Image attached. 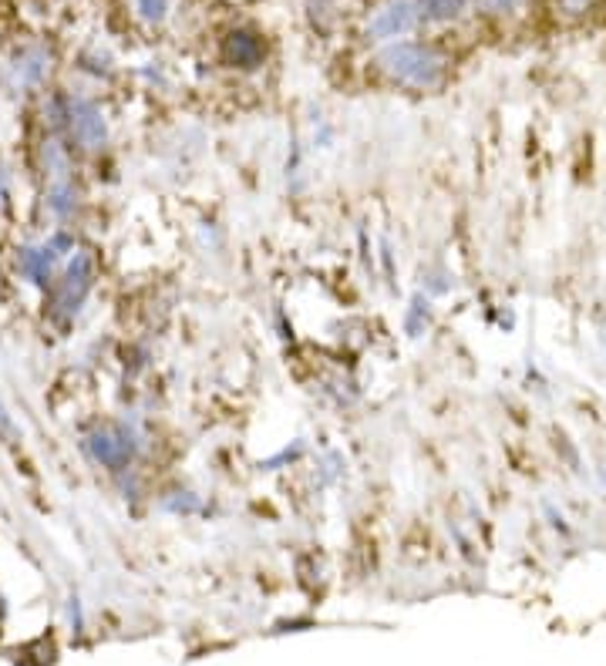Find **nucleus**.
I'll return each instance as SVG.
<instances>
[{
  "label": "nucleus",
  "instance_id": "0eeeda50",
  "mask_svg": "<svg viewBox=\"0 0 606 666\" xmlns=\"http://www.w3.org/2000/svg\"><path fill=\"white\" fill-rule=\"evenodd\" d=\"M51 263H54V246L44 249H27L21 256V270L31 276L34 283H44L51 276Z\"/></svg>",
  "mask_w": 606,
  "mask_h": 666
},
{
  "label": "nucleus",
  "instance_id": "1a4fd4ad",
  "mask_svg": "<svg viewBox=\"0 0 606 666\" xmlns=\"http://www.w3.org/2000/svg\"><path fill=\"white\" fill-rule=\"evenodd\" d=\"M139 11L145 21L155 24V21H162L165 11H169V0H139Z\"/></svg>",
  "mask_w": 606,
  "mask_h": 666
},
{
  "label": "nucleus",
  "instance_id": "6e6552de",
  "mask_svg": "<svg viewBox=\"0 0 606 666\" xmlns=\"http://www.w3.org/2000/svg\"><path fill=\"white\" fill-rule=\"evenodd\" d=\"M468 7V0H425V14L431 21H455L462 17Z\"/></svg>",
  "mask_w": 606,
  "mask_h": 666
},
{
  "label": "nucleus",
  "instance_id": "39448f33",
  "mask_svg": "<svg viewBox=\"0 0 606 666\" xmlns=\"http://www.w3.org/2000/svg\"><path fill=\"white\" fill-rule=\"evenodd\" d=\"M91 290V256L81 253L75 263H71L68 276H64L61 290H58V307L61 310H78V303L85 300V293Z\"/></svg>",
  "mask_w": 606,
  "mask_h": 666
},
{
  "label": "nucleus",
  "instance_id": "423d86ee",
  "mask_svg": "<svg viewBox=\"0 0 606 666\" xmlns=\"http://www.w3.org/2000/svg\"><path fill=\"white\" fill-rule=\"evenodd\" d=\"M223 58L233 68H256L263 61V41L250 31H233L223 44Z\"/></svg>",
  "mask_w": 606,
  "mask_h": 666
},
{
  "label": "nucleus",
  "instance_id": "f03ea898",
  "mask_svg": "<svg viewBox=\"0 0 606 666\" xmlns=\"http://www.w3.org/2000/svg\"><path fill=\"white\" fill-rule=\"evenodd\" d=\"M418 24V7L415 0H391L388 7H381L367 24V37L371 41H391V37L408 34Z\"/></svg>",
  "mask_w": 606,
  "mask_h": 666
},
{
  "label": "nucleus",
  "instance_id": "7ed1b4c3",
  "mask_svg": "<svg viewBox=\"0 0 606 666\" xmlns=\"http://www.w3.org/2000/svg\"><path fill=\"white\" fill-rule=\"evenodd\" d=\"M88 448H91V455L101 461V465L118 471V468H125L128 461H132L135 444H132V434L122 431V428H101V431L91 434Z\"/></svg>",
  "mask_w": 606,
  "mask_h": 666
},
{
  "label": "nucleus",
  "instance_id": "9b49d317",
  "mask_svg": "<svg viewBox=\"0 0 606 666\" xmlns=\"http://www.w3.org/2000/svg\"><path fill=\"white\" fill-rule=\"evenodd\" d=\"M590 4H593V0H559V7H563L566 14H583Z\"/></svg>",
  "mask_w": 606,
  "mask_h": 666
},
{
  "label": "nucleus",
  "instance_id": "f257e3e1",
  "mask_svg": "<svg viewBox=\"0 0 606 666\" xmlns=\"http://www.w3.org/2000/svg\"><path fill=\"white\" fill-rule=\"evenodd\" d=\"M378 64L394 81L411 88H435L445 74L442 54L428 48V44H411V41H398L391 48H384L378 54Z\"/></svg>",
  "mask_w": 606,
  "mask_h": 666
},
{
  "label": "nucleus",
  "instance_id": "20e7f679",
  "mask_svg": "<svg viewBox=\"0 0 606 666\" xmlns=\"http://www.w3.org/2000/svg\"><path fill=\"white\" fill-rule=\"evenodd\" d=\"M68 118H71V132H75L81 145L95 148L105 142V118H101V111L91 101L85 98L68 101Z\"/></svg>",
  "mask_w": 606,
  "mask_h": 666
},
{
  "label": "nucleus",
  "instance_id": "9d476101",
  "mask_svg": "<svg viewBox=\"0 0 606 666\" xmlns=\"http://www.w3.org/2000/svg\"><path fill=\"white\" fill-rule=\"evenodd\" d=\"M482 7L485 11H492V14H505V11H516L519 0H482Z\"/></svg>",
  "mask_w": 606,
  "mask_h": 666
}]
</instances>
